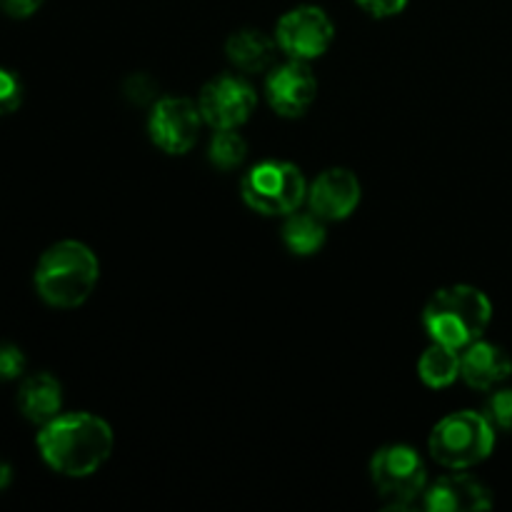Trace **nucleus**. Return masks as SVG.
I'll return each instance as SVG.
<instances>
[{
	"instance_id": "f257e3e1",
	"label": "nucleus",
	"mask_w": 512,
	"mask_h": 512,
	"mask_svg": "<svg viewBox=\"0 0 512 512\" xmlns=\"http://www.w3.org/2000/svg\"><path fill=\"white\" fill-rule=\"evenodd\" d=\"M40 458L55 473L88 478L98 473L113 453V430L103 418L90 413L58 415L40 425Z\"/></svg>"
},
{
	"instance_id": "f03ea898",
	"label": "nucleus",
	"mask_w": 512,
	"mask_h": 512,
	"mask_svg": "<svg viewBox=\"0 0 512 512\" xmlns=\"http://www.w3.org/2000/svg\"><path fill=\"white\" fill-rule=\"evenodd\" d=\"M100 265L93 250L78 240H63L43 253L35 268V290L53 308L83 305L98 285Z\"/></svg>"
},
{
	"instance_id": "7ed1b4c3",
	"label": "nucleus",
	"mask_w": 512,
	"mask_h": 512,
	"mask_svg": "<svg viewBox=\"0 0 512 512\" xmlns=\"http://www.w3.org/2000/svg\"><path fill=\"white\" fill-rule=\"evenodd\" d=\"M493 318V305L473 285L440 288L423 310V325L433 343L463 350L483 338Z\"/></svg>"
},
{
	"instance_id": "20e7f679",
	"label": "nucleus",
	"mask_w": 512,
	"mask_h": 512,
	"mask_svg": "<svg viewBox=\"0 0 512 512\" xmlns=\"http://www.w3.org/2000/svg\"><path fill=\"white\" fill-rule=\"evenodd\" d=\"M430 455L448 470H468L490 458L495 428L485 413L460 410L440 420L430 433Z\"/></svg>"
},
{
	"instance_id": "39448f33",
	"label": "nucleus",
	"mask_w": 512,
	"mask_h": 512,
	"mask_svg": "<svg viewBox=\"0 0 512 512\" xmlns=\"http://www.w3.org/2000/svg\"><path fill=\"white\" fill-rule=\"evenodd\" d=\"M240 193L248 208L260 215H290L308 198V185L298 165L265 160L245 173Z\"/></svg>"
},
{
	"instance_id": "423d86ee",
	"label": "nucleus",
	"mask_w": 512,
	"mask_h": 512,
	"mask_svg": "<svg viewBox=\"0 0 512 512\" xmlns=\"http://www.w3.org/2000/svg\"><path fill=\"white\" fill-rule=\"evenodd\" d=\"M375 490L390 508H408L428 488L425 463L410 445H385L370 460Z\"/></svg>"
},
{
	"instance_id": "0eeeda50",
	"label": "nucleus",
	"mask_w": 512,
	"mask_h": 512,
	"mask_svg": "<svg viewBox=\"0 0 512 512\" xmlns=\"http://www.w3.org/2000/svg\"><path fill=\"white\" fill-rule=\"evenodd\" d=\"M333 38V20L318 5H298V8L288 10L278 20V28H275L278 48L288 58L305 60V63L328 53Z\"/></svg>"
},
{
	"instance_id": "6e6552de",
	"label": "nucleus",
	"mask_w": 512,
	"mask_h": 512,
	"mask_svg": "<svg viewBox=\"0 0 512 512\" xmlns=\"http://www.w3.org/2000/svg\"><path fill=\"white\" fill-rule=\"evenodd\" d=\"M258 95L248 80L238 75H218L203 88L198 100L200 115L215 130L240 128L253 115Z\"/></svg>"
},
{
	"instance_id": "1a4fd4ad",
	"label": "nucleus",
	"mask_w": 512,
	"mask_h": 512,
	"mask_svg": "<svg viewBox=\"0 0 512 512\" xmlns=\"http://www.w3.org/2000/svg\"><path fill=\"white\" fill-rule=\"evenodd\" d=\"M203 115L188 98H163L153 105L148 133L153 143L168 155H183L198 143Z\"/></svg>"
},
{
	"instance_id": "9d476101",
	"label": "nucleus",
	"mask_w": 512,
	"mask_h": 512,
	"mask_svg": "<svg viewBox=\"0 0 512 512\" xmlns=\"http://www.w3.org/2000/svg\"><path fill=\"white\" fill-rule=\"evenodd\" d=\"M265 95L270 108L283 118H300L308 113L318 95V80L305 60H293L283 65H273L265 80Z\"/></svg>"
},
{
	"instance_id": "9b49d317",
	"label": "nucleus",
	"mask_w": 512,
	"mask_h": 512,
	"mask_svg": "<svg viewBox=\"0 0 512 512\" xmlns=\"http://www.w3.org/2000/svg\"><path fill=\"white\" fill-rule=\"evenodd\" d=\"M308 205L315 215L328 220H345L360 203V180L345 168L320 173L308 188Z\"/></svg>"
},
{
	"instance_id": "f8f14e48",
	"label": "nucleus",
	"mask_w": 512,
	"mask_h": 512,
	"mask_svg": "<svg viewBox=\"0 0 512 512\" xmlns=\"http://www.w3.org/2000/svg\"><path fill=\"white\" fill-rule=\"evenodd\" d=\"M423 505L430 512H478L493 508V498L478 478L455 470L453 475H443L425 488Z\"/></svg>"
},
{
	"instance_id": "ddd939ff",
	"label": "nucleus",
	"mask_w": 512,
	"mask_h": 512,
	"mask_svg": "<svg viewBox=\"0 0 512 512\" xmlns=\"http://www.w3.org/2000/svg\"><path fill=\"white\" fill-rule=\"evenodd\" d=\"M512 373V360L503 348L475 340L460 355V378L475 390H493Z\"/></svg>"
},
{
	"instance_id": "4468645a",
	"label": "nucleus",
	"mask_w": 512,
	"mask_h": 512,
	"mask_svg": "<svg viewBox=\"0 0 512 512\" xmlns=\"http://www.w3.org/2000/svg\"><path fill=\"white\" fill-rule=\"evenodd\" d=\"M18 408L25 420L45 425L58 418L63 408V388L50 373H35L20 383Z\"/></svg>"
},
{
	"instance_id": "2eb2a0df",
	"label": "nucleus",
	"mask_w": 512,
	"mask_h": 512,
	"mask_svg": "<svg viewBox=\"0 0 512 512\" xmlns=\"http://www.w3.org/2000/svg\"><path fill=\"white\" fill-rule=\"evenodd\" d=\"M225 53L228 60L243 73H268L275 63V53H278V40L268 38L263 30L245 28L238 30L225 43Z\"/></svg>"
},
{
	"instance_id": "dca6fc26",
	"label": "nucleus",
	"mask_w": 512,
	"mask_h": 512,
	"mask_svg": "<svg viewBox=\"0 0 512 512\" xmlns=\"http://www.w3.org/2000/svg\"><path fill=\"white\" fill-rule=\"evenodd\" d=\"M325 220L320 215L310 213H295L288 215V220L283 223V243L288 245L290 253L295 255H313L318 253L325 245Z\"/></svg>"
},
{
	"instance_id": "f3484780",
	"label": "nucleus",
	"mask_w": 512,
	"mask_h": 512,
	"mask_svg": "<svg viewBox=\"0 0 512 512\" xmlns=\"http://www.w3.org/2000/svg\"><path fill=\"white\" fill-rule=\"evenodd\" d=\"M418 375L428 388H448L460 378V350L433 343L420 358Z\"/></svg>"
},
{
	"instance_id": "a211bd4d",
	"label": "nucleus",
	"mask_w": 512,
	"mask_h": 512,
	"mask_svg": "<svg viewBox=\"0 0 512 512\" xmlns=\"http://www.w3.org/2000/svg\"><path fill=\"white\" fill-rule=\"evenodd\" d=\"M248 155V143H245L243 135L238 133V128H225L215 130L213 140H210L208 158L215 168L220 170H233Z\"/></svg>"
},
{
	"instance_id": "6ab92c4d",
	"label": "nucleus",
	"mask_w": 512,
	"mask_h": 512,
	"mask_svg": "<svg viewBox=\"0 0 512 512\" xmlns=\"http://www.w3.org/2000/svg\"><path fill=\"white\" fill-rule=\"evenodd\" d=\"M485 415H488V420L493 423L495 430L512 433V390H495L488 398V405H485Z\"/></svg>"
},
{
	"instance_id": "aec40b11",
	"label": "nucleus",
	"mask_w": 512,
	"mask_h": 512,
	"mask_svg": "<svg viewBox=\"0 0 512 512\" xmlns=\"http://www.w3.org/2000/svg\"><path fill=\"white\" fill-rule=\"evenodd\" d=\"M23 103V83L13 70L0 68V115H10Z\"/></svg>"
},
{
	"instance_id": "412c9836",
	"label": "nucleus",
	"mask_w": 512,
	"mask_h": 512,
	"mask_svg": "<svg viewBox=\"0 0 512 512\" xmlns=\"http://www.w3.org/2000/svg\"><path fill=\"white\" fill-rule=\"evenodd\" d=\"M28 360L18 345L3 343L0 345V380H18L23 378Z\"/></svg>"
},
{
	"instance_id": "4be33fe9",
	"label": "nucleus",
	"mask_w": 512,
	"mask_h": 512,
	"mask_svg": "<svg viewBox=\"0 0 512 512\" xmlns=\"http://www.w3.org/2000/svg\"><path fill=\"white\" fill-rule=\"evenodd\" d=\"M358 5L373 18H393V15L403 13L408 0H358Z\"/></svg>"
},
{
	"instance_id": "5701e85b",
	"label": "nucleus",
	"mask_w": 512,
	"mask_h": 512,
	"mask_svg": "<svg viewBox=\"0 0 512 512\" xmlns=\"http://www.w3.org/2000/svg\"><path fill=\"white\" fill-rule=\"evenodd\" d=\"M40 5L43 0H0V10L10 18H30L33 13H38Z\"/></svg>"
},
{
	"instance_id": "b1692460",
	"label": "nucleus",
	"mask_w": 512,
	"mask_h": 512,
	"mask_svg": "<svg viewBox=\"0 0 512 512\" xmlns=\"http://www.w3.org/2000/svg\"><path fill=\"white\" fill-rule=\"evenodd\" d=\"M10 480H13V470H10V465L5 460H0V493L8 488Z\"/></svg>"
}]
</instances>
